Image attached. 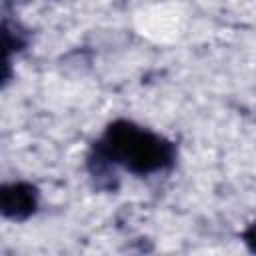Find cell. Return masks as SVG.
Returning a JSON list of instances; mask_svg holds the SVG:
<instances>
[{
    "instance_id": "obj_1",
    "label": "cell",
    "mask_w": 256,
    "mask_h": 256,
    "mask_svg": "<svg viewBox=\"0 0 256 256\" xmlns=\"http://www.w3.org/2000/svg\"><path fill=\"white\" fill-rule=\"evenodd\" d=\"M118 170L148 178L170 172L178 160L176 142L130 118H114L90 146Z\"/></svg>"
},
{
    "instance_id": "obj_2",
    "label": "cell",
    "mask_w": 256,
    "mask_h": 256,
    "mask_svg": "<svg viewBox=\"0 0 256 256\" xmlns=\"http://www.w3.org/2000/svg\"><path fill=\"white\" fill-rule=\"evenodd\" d=\"M40 208V190L30 180H10L0 186V214L10 222H26Z\"/></svg>"
},
{
    "instance_id": "obj_3",
    "label": "cell",
    "mask_w": 256,
    "mask_h": 256,
    "mask_svg": "<svg viewBox=\"0 0 256 256\" xmlns=\"http://www.w3.org/2000/svg\"><path fill=\"white\" fill-rule=\"evenodd\" d=\"M86 172L94 184L96 190L102 192H116L120 186V176H118V168L106 160L102 154H98L96 150H88L86 154Z\"/></svg>"
},
{
    "instance_id": "obj_4",
    "label": "cell",
    "mask_w": 256,
    "mask_h": 256,
    "mask_svg": "<svg viewBox=\"0 0 256 256\" xmlns=\"http://www.w3.org/2000/svg\"><path fill=\"white\" fill-rule=\"evenodd\" d=\"M2 38H4V62H12V54H20L28 48L30 34L20 22H12L4 18L2 22Z\"/></svg>"
},
{
    "instance_id": "obj_5",
    "label": "cell",
    "mask_w": 256,
    "mask_h": 256,
    "mask_svg": "<svg viewBox=\"0 0 256 256\" xmlns=\"http://www.w3.org/2000/svg\"><path fill=\"white\" fill-rule=\"evenodd\" d=\"M240 240H242V244L246 246L248 252L256 254V218L246 224V228H244L242 234H240Z\"/></svg>"
},
{
    "instance_id": "obj_6",
    "label": "cell",
    "mask_w": 256,
    "mask_h": 256,
    "mask_svg": "<svg viewBox=\"0 0 256 256\" xmlns=\"http://www.w3.org/2000/svg\"><path fill=\"white\" fill-rule=\"evenodd\" d=\"M58 2H64V0H58Z\"/></svg>"
}]
</instances>
